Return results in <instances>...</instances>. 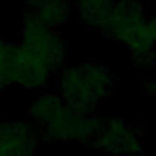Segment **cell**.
<instances>
[{
    "label": "cell",
    "instance_id": "1",
    "mask_svg": "<svg viewBox=\"0 0 156 156\" xmlns=\"http://www.w3.org/2000/svg\"><path fill=\"white\" fill-rule=\"evenodd\" d=\"M29 116L43 140L82 141L91 144L102 118L83 113L66 102L61 95L41 94L30 106Z\"/></svg>",
    "mask_w": 156,
    "mask_h": 156
},
{
    "label": "cell",
    "instance_id": "2",
    "mask_svg": "<svg viewBox=\"0 0 156 156\" xmlns=\"http://www.w3.org/2000/svg\"><path fill=\"white\" fill-rule=\"evenodd\" d=\"M79 17L87 27L124 45L129 54L155 49L146 32L147 17L139 0H111Z\"/></svg>",
    "mask_w": 156,
    "mask_h": 156
},
{
    "label": "cell",
    "instance_id": "3",
    "mask_svg": "<svg viewBox=\"0 0 156 156\" xmlns=\"http://www.w3.org/2000/svg\"><path fill=\"white\" fill-rule=\"evenodd\" d=\"M58 88L61 98L83 113L94 110L107 100L116 89V77L95 61L66 66L60 69Z\"/></svg>",
    "mask_w": 156,
    "mask_h": 156
},
{
    "label": "cell",
    "instance_id": "4",
    "mask_svg": "<svg viewBox=\"0 0 156 156\" xmlns=\"http://www.w3.org/2000/svg\"><path fill=\"white\" fill-rule=\"evenodd\" d=\"M21 41L43 56L57 73L65 65L67 49L57 28L46 26L34 11L27 12L21 21Z\"/></svg>",
    "mask_w": 156,
    "mask_h": 156
},
{
    "label": "cell",
    "instance_id": "5",
    "mask_svg": "<svg viewBox=\"0 0 156 156\" xmlns=\"http://www.w3.org/2000/svg\"><path fill=\"white\" fill-rule=\"evenodd\" d=\"M90 145L112 154H138L141 150V139L138 128L132 123L121 118H102Z\"/></svg>",
    "mask_w": 156,
    "mask_h": 156
},
{
    "label": "cell",
    "instance_id": "6",
    "mask_svg": "<svg viewBox=\"0 0 156 156\" xmlns=\"http://www.w3.org/2000/svg\"><path fill=\"white\" fill-rule=\"evenodd\" d=\"M13 72L15 84L24 89L41 88L56 73L43 56L22 43L16 44Z\"/></svg>",
    "mask_w": 156,
    "mask_h": 156
},
{
    "label": "cell",
    "instance_id": "7",
    "mask_svg": "<svg viewBox=\"0 0 156 156\" xmlns=\"http://www.w3.org/2000/svg\"><path fill=\"white\" fill-rule=\"evenodd\" d=\"M40 140L39 130L30 121L0 122V156L32 154Z\"/></svg>",
    "mask_w": 156,
    "mask_h": 156
},
{
    "label": "cell",
    "instance_id": "8",
    "mask_svg": "<svg viewBox=\"0 0 156 156\" xmlns=\"http://www.w3.org/2000/svg\"><path fill=\"white\" fill-rule=\"evenodd\" d=\"M71 0H44L35 9L39 18L51 28L66 23L71 15Z\"/></svg>",
    "mask_w": 156,
    "mask_h": 156
},
{
    "label": "cell",
    "instance_id": "9",
    "mask_svg": "<svg viewBox=\"0 0 156 156\" xmlns=\"http://www.w3.org/2000/svg\"><path fill=\"white\" fill-rule=\"evenodd\" d=\"M15 49L16 44L5 41L0 35V93L15 84Z\"/></svg>",
    "mask_w": 156,
    "mask_h": 156
},
{
    "label": "cell",
    "instance_id": "10",
    "mask_svg": "<svg viewBox=\"0 0 156 156\" xmlns=\"http://www.w3.org/2000/svg\"><path fill=\"white\" fill-rule=\"evenodd\" d=\"M76 5L79 10V15L83 13H88L95 9H98L99 6L111 1V0H74Z\"/></svg>",
    "mask_w": 156,
    "mask_h": 156
},
{
    "label": "cell",
    "instance_id": "11",
    "mask_svg": "<svg viewBox=\"0 0 156 156\" xmlns=\"http://www.w3.org/2000/svg\"><path fill=\"white\" fill-rule=\"evenodd\" d=\"M146 30L151 41L156 45V17L146 20Z\"/></svg>",
    "mask_w": 156,
    "mask_h": 156
},
{
    "label": "cell",
    "instance_id": "12",
    "mask_svg": "<svg viewBox=\"0 0 156 156\" xmlns=\"http://www.w3.org/2000/svg\"><path fill=\"white\" fill-rule=\"evenodd\" d=\"M145 89L147 90V93H149L150 95L156 96V80H150V82H147Z\"/></svg>",
    "mask_w": 156,
    "mask_h": 156
},
{
    "label": "cell",
    "instance_id": "13",
    "mask_svg": "<svg viewBox=\"0 0 156 156\" xmlns=\"http://www.w3.org/2000/svg\"><path fill=\"white\" fill-rule=\"evenodd\" d=\"M27 4H29V5H32L33 7H37L39 4H41L44 0H24Z\"/></svg>",
    "mask_w": 156,
    "mask_h": 156
}]
</instances>
